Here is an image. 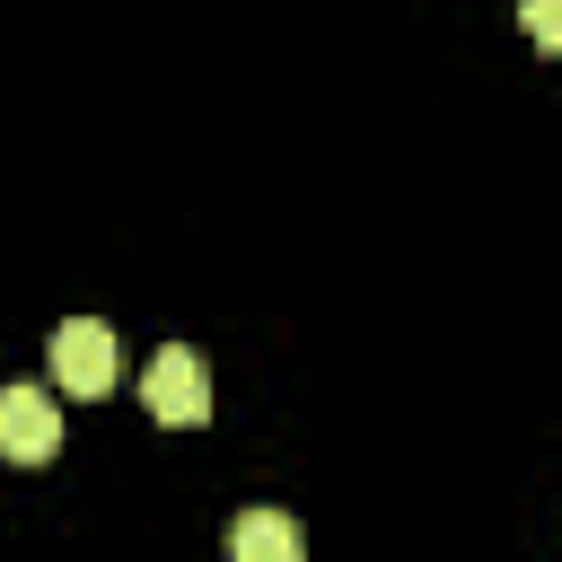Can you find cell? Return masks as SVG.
Segmentation results:
<instances>
[{"mask_svg": "<svg viewBox=\"0 0 562 562\" xmlns=\"http://www.w3.org/2000/svg\"><path fill=\"white\" fill-rule=\"evenodd\" d=\"M527 35L553 53V44H562V0H527Z\"/></svg>", "mask_w": 562, "mask_h": 562, "instance_id": "obj_5", "label": "cell"}, {"mask_svg": "<svg viewBox=\"0 0 562 562\" xmlns=\"http://www.w3.org/2000/svg\"><path fill=\"white\" fill-rule=\"evenodd\" d=\"M140 404H149V422H167V430H202V422H211V369H202V351L167 342V351L140 369Z\"/></svg>", "mask_w": 562, "mask_h": 562, "instance_id": "obj_1", "label": "cell"}, {"mask_svg": "<svg viewBox=\"0 0 562 562\" xmlns=\"http://www.w3.org/2000/svg\"><path fill=\"white\" fill-rule=\"evenodd\" d=\"M299 518H281V509H246L237 527H228V553L237 562H299Z\"/></svg>", "mask_w": 562, "mask_h": 562, "instance_id": "obj_4", "label": "cell"}, {"mask_svg": "<svg viewBox=\"0 0 562 562\" xmlns=\"http://www.w3.org/2000/svg\"><path fill=\"white\" fill-rule=\"evenodd\" d=\"M44 360H53V378H61L70 395H105V386H114V334H105L97 316H61L53 342H44Z\"/></svg>", "mask_w": 562, "mask_h": 562, "instance_id": "obj_2", "label": "cell"}, {"mask_svg": "<svg viewBox=\"0 0 562 562\" xmlns=\"http://www.w3.org/2000/svg\"><path fill=\"white\" fill-rule=\"evenodd\" d=\"M61 448V413L44 386H0V457L9 465H44Z\"/></svg>", "mask_w": 562, "mask_h": 562, "instance_id": "obj_3", "label": "cell"}]
</instances>
